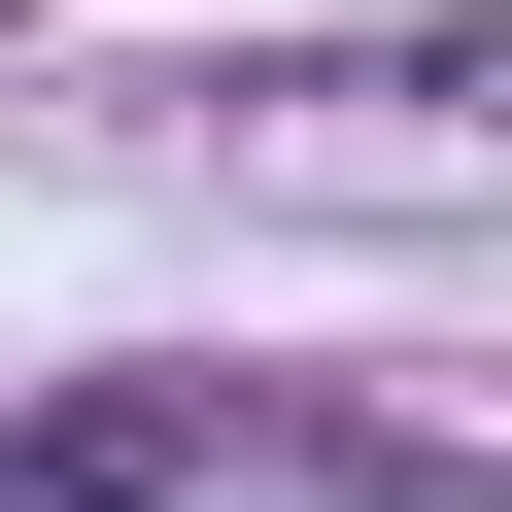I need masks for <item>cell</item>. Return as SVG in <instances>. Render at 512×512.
Returning <instances> with one entry per match:
<instances>
[{
	"mask_svg": "<svg viewBox=\"0 0 512 512\" xmlns=\"http://www.w3.org/2000/svg\"><path fill=\"white\" fill-rule=\"evenodd\" d=\"M171 478V410H0V512H137Z\"/></svg>",
	"mask_w": 512,
	"mask_h": 512,
	"instance_id": "cell-1",
	"label": "cell"
}]
</instances>
